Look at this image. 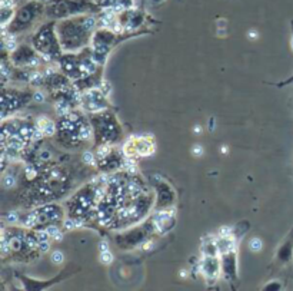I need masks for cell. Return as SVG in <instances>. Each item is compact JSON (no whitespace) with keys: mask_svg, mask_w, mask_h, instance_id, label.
<instances>
[{"mask_svg":"<svg viewBox=\"0 0 293 291\" xmlns=\"http://www.w3.org/2000/svg\"><path fill=\"white\" fill-rule=\"evenodd\" d=\"M57 112H59V115H66V113L70 112V108L66 105L65 102H59L57 104Z\"/></svg>","mask_w":293,"mask_h":291,"instance_id":"7","label":"cell"},{"mask_svg":"<svg viewBox=\"0 0 293 291\" xmlns=\"http://www.w3.org/2000/svg\"><path fill=\"white\" fill-rule=\"evenodd\" d=\"M19 219V215L16 214V212H10L9 215H7V221L9 222H16Z\"/></svg>","mask_w":293,"mask_h":291,"instance_id":"14","label":"cell"},{"mask_svg":"<svg viewBox=\"0 0 293 291\" xmlns=\"http://www.w3.org/2000/svg\"><path fill=\"white\" fill-rule=\"evenodd\" d=\"M93 26H95V19L89 18V19H86V20H85V27H86L87 30L93 29Z\"/></svg>","mask_w":293,"mask_h":291,"instance_id":"13","label":"cell"},{"mask_svg":"<svg viewBox=\"0 0 293 291\" xmlns=\"http://www.w3.org/2000/svg\"><path fill=\"white\" fill-rule=\"evenodd\" d=\"M100 250H102V251H107V250H109V247H107V242H106V241L100 244Z\"/></svg>","mask_w":293,"mask_h":291,"instance_id":"21","label":"cell"},{"mask_svg":"<svg viewBox=\"0 0 293 291\" xmlns=\"http://www.w3.org/2000/svg\"><path fill=\"white\" fill-rule=\"evenodd\" d=\"M90 136V129L89 128H82L80 129V139H89Z\"/></svg>","mask_w":293,"mask_h":291,"instance_id":"12","label":"cell"},{"mask_svg":"<svg viewBox=\"0 0 293 291\" xmlns=\"http://www.w3.org/2000/svg\"><path fill=\"white\" fill-rule=\"evenodd\" d=\"M250 248H252L253 251H260V250H262V241L259 238L250 239Z\"/></svg>","mask_w":293,"mask_h":291,"instance_id":"6","label":"cell"},{"mask_svg":"<svg viewBox=\"0 0 293 291\" xmlns=\"http://www.w3.org/2000/svg\"><path fill=\"white\" fill-rule=\"evenodd\" d=\"M6 46H7V49L9 51H12V49H15L16 48V43H15V40H6Z\"/></svg>","mask_w":293,"mask_h":291,"instance_id":"17","label":"cell"},{"mask_svg":"<svg viewBox=\"0 0 293 291\" xmlns=\"http://www.w3.org/2000/svg\"><path fill=\"white\" fill-rule=\"evenodd\" d=\"M46 231H48V234H49V237H53L54 239H62V233L56 228V227H48L46 228Z\"/></svg>","mask_w":293,"mask_h":291,"instance_id":"2","label":"cell"},{"mask_svg":"<svg viewBox=\"0 0 293 291\" xmlns=\"http://www.w3.org/2000/svg\"><path fill=\"white\" fill-rule=\"evenodd\" d=\"M1 6H3V9H6V7H13V1H12V0H1Z\"/></svg>","mask_w":293,"mask_h":291,"instance_id":"18","label":"cell"},{"mask_svg":"<svg viewBox=\"0 0 293 291\" xmlns=\"http://www.w3.org/2000/svg\"><path fill=\"white\" fill-rule=\"evenodd\" d=\"M219 234L222 238H229L230 234H232V228H229V227H222L219 230Z\"/></svg>","mask_w":293,"mask_h":291,"instance_id":"8","label":"cell"},{"mask_svg":"<svg viewBox=\"0 0 293 291\" xmlns=\"http://www.w3.org/2000/svg\"><path fill=\"white\" fill-rule=\"evenodd\" d=\"M27 244H29L30 247H36V239L33 238V237H29V238H27Z\"/></svg>","mask_w":293,"mask_h":291,"instance_id":"19","label":"cell"},{"mask_svg":"<svg viewBox=\"0 0 293 291\" xmlns=\"http://www.w3.org/2000/svg\"><path fill=\"white\" fill-rule=\"evenodd\" d=\"M30 79H32V82H34V83H39L42 80V75L40 73H33Z\"/></svg>","mask_w":293,"mask_h":291,"instance_id":"16","label":"cell"},{"mask_svg":"<svg viewBox=\"0 0 293 291\" xmlns=\"http://www.w3.org/2000/svg\"><path fill=\"white\" fill-rule=\"evenodd\" d=\"M100 261H102L103 264H110V263L113 261V257H112V254L109 253V250H107V251H102V258H100Z\"/></svg>","mask_w":293,"mask_h":291,"instance_id":"4","label":"cell"},{"mask_svg":"<svg viewBox=\"0 0 293 291\" xmlns=\"http://www.w3.org/2000/svg\"><path fill=\"white\" fill-rule=\"evenodd\" d=\"M65 225H66V228L72 230V228H77V227H80V225H82V222H79V221H74V219H68Z\"/></svg>","mask_w":293,"mask_h":291,"instance_id":"10","label":"cell"},{"mask_svg":"<svg viewBox=\"0 0 293 291\" xmlns=\"http://www.w3.org/2000/svg\"><path fill=\"white\" fill-rule=\"evenodd\" d=\"M83 161L86 162V164H89V165H92L93 162H95V157L90 154V152H86L85 155H83Z\"/></svg>","mask_w":293,"mask_h":291,"instance_id":"11","label":"cell"},{"mask_svg":"<svg viewBox=\"0 0 293 291\" xmlns=\"http://www.w3.org/2000/svg\"><path fill=\"white\" fill-rule=\"evenodd\" d=\"M34 99L39 101V102H42V101H43V95H42L40 92H37V93H34Z\"/></svg>","mask_w":293,"mask_h":291,"instance_id":"20","label":"cell"},{"mask_svg":"<svg viewBox=\"0 0 293 291\" xmlns=\"http://www.w3.org/2000/svg\"><path fill=\"white\" fill-rule=\"evenodd\" d=\"M36 219H37V215L36 212H30L25 219V225L26 227H33L36 224Z\"/></svg>","mask_w":293,"mask_h":291,"instance_id":"3","label":"cell"},{"mask_svg":"<svg viewBox=\"0 0 293 291\" xmlns=\"http://www.w3.org/2000/svg\"><path fill=\"white\" fill-rule=\"evenodd\" d=\"M15 184H16V180H15L13 175H6L3 178V185L6 186V188H12Z\"/></svg>","mask_w":293,"mask_h":291,"instance_id":"5","label":"cell"},{"mask_svg":"<svg viewBox=\"0 0 293 291\" xmlns=\"http://www.w3.org/2000/svg\"><path fill=\"white\" fill-rule=\"evenodd\" d=\"M52 261H53V263H62V261H63V254H62L60 251H54V253L52 254Z\"/></svg>","mask_w":293,"mask_h":291,"instance_id":"9","label":"cell"},{"mask_svg":"<svg viewBox=\"0 0 293 291\" xmlns=\"http://www.w3.org/2000/svg\"><path fill=\"white\" fill-rule=\"evenodd\" d=\"M37 125H39V128L43 131V133L52 135V133L54 132V124H53L52 121H49L48 118H40L39 122H37Z\"/></svg>","mask_w":293,"mask_h":291,"instance_id":"1","label":"cell"},{"mask_svg":"<svg viewBox=\"0 0 293 291\" xmlns=\"http://www.w3.org/2000/svg\"><path fill=\"white\" fill-rule=\"evenodd\" d=\"M39 248H40V251H49V242L48 241H40V244H39Z\"/></svg>","mask_w":293,"mask_h":291,"instance_id":"15","label":"cell"}]
</instances>
